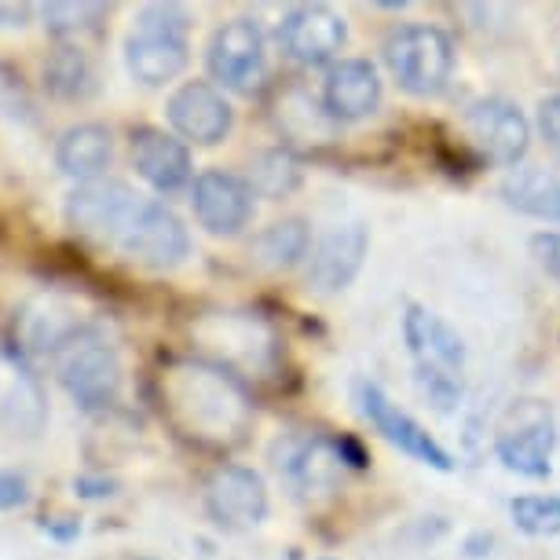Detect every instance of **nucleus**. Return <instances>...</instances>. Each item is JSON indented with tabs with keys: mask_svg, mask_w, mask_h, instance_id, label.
<instances>
[{
	"mask_svg": "<svg viewBox=\"0 0 560 560\" xmlns=\"http://www.w3.org/2000/svg\"><path fill=\"white\" fill-rule=\"evenodd\" d=\"M168 407L191 436L228 440L246 425L249 404L228 374L209 366H176L168 374Z\"/></svg>",
	"mask_w": 560,
	"mask_h": 560,
	"instance_id": "obj_1",
	"label": "nucleus"
},
{
	"mask_svg": "<svg viewBox=\"0 0 560 560\" xmlns=\"http://www.w3.org/2000/svg\"><path fill=\"white\" fill-rule=\"evenodd\" d=\"M191 15L179 4H147L136 15V30L125 40V62L143 84L176 81L191 59Z\"/></svg>",
	"mask_w": 560,
	"mask_h": 560,
	"instance_id": "obj_2",
	"label": "nucleus"
},
{
	"mask_svg": "<svg viewBox=\"0 0 560 560\" xmlns=\"http://www.w3.org/2000/svg\"><path fill=\"white\" fill-rule=\"evenodd\" d=\"M59 385L73 396L81 410L110 407L121 393V363L107 337L92 326H73L51 352Z\"/></svg>",
	"mask_w": 560,
	"mask_h": 560,
	"instance_id": "obj_3",
	"label": "nucleus"
},
{
	"mask_svg": "<svg viewBox=\"0 0 560 560\" xmlns=\"http://www.w3.org/2000/svg\"><path fill=\"white\" fill-rule=\"evenodd\" d=\"M385 62L410 96H436L454 70V40L440 26H404L388 37Z\"/></svg>",
	"mask_w": 560,
	"mask_h": 560,
	"instance_id": "obj_4",
	"label": "nucleus"
},
{
	"mask_svg": "<svg viewBox=\"0 0 560 560\" xmlns=\"http://www.w3.org/2000/svg\"><path fill=\"white\" fill-rule=\"evenodd\" d=\"M557 447V418L553 410L538 399H524L510 410L502 421L499 436H494V454L510 472L542 480L549 477V458Z\"/></svg>",
	"mask_w": 560,
	"mask_h": 560,
	"instance_id": "obj_5",
	"label": "nucleus"
},
{
	"mask_svg": "<svg viewBox=\"0 0 560 560\" xmlns=\"http://www.w3.org/2000/svg\"><path fill=\"white\" fill-rule=\"evenodd\" d=\"M140 209V195L125 179L100 176L89 184H78L67 198V228L92 242H118L129 228L132 213Z\"/></svg>",
	"mask_w": 560,
	"mask_h": 560,
	"instance_id": "obj_6",
	"label": "nucleus"
},
{
	"mask_svg": "<svg viewBox=\"0 0 560 560\" xmlns=\"http://www.w3.org/2000/svg\"><path fill=\"white\" fill-rule=\"evenodd\" d=\"M118 249L129 260L143 264V268L168 271L176 264L187 260L191 253V235H187L184 220L162 202H140V209L132 213L129 228L118 238Z\"/></svg>",
	"mask_w": 560,
	"mask_h": 560,
	"instance_id": "obj_7",
	"label": "nucleus"
},
{
	"mask_svg": "<svg viewBox=\"0 0 560 560\" xmlns=\"http://www.w3.org/2000/svg\"><path fill=\"white\" fill-rule=\"evenodd\" d=\"M359 407H363V415H366L370 425L382 432V436L393 443V447L404 451L407 458H415L421 465H432V469H440V472L454 469L451 454L429 436L421 421H415L404 407L393 404V399L382 393V385H374V382L359 385Z\"/></svg>",
	"mask_w": 560,
	"mask_h": 560,
	"instance_id": "obj_8",
	"label": "nucleus"
},
{
	"mask_svg": "<svg viewBox=\"0 0 560 560\" xmlns=\"http://www.w3.org/2000/svg\"><path fill=\"white\" fill-rule=\"evenodd\" d=\"M168 125L176 129V136L202 147H217L220 140H228L231 125H235V110L224 100V92L213 89L209 81H187L168 96L165 103Z\"/></svg>",
	"mask_w": 560,
	"mask_h": 560,
	"instance_id": "obj_9",
	"label": "nucleus"
},
{
	"mask_svg": "<svg viewBox=\"0 0 560 560\" xmlns=\"http://www.w3.org/2000/svg\"><path fill=\"white\" fill-rule=\"evenodd\" d=\"M209 73L224 89L249 92L264 78V34L253 19H231L213 34L206 48Z\"/></svg>",
	"mask_w": 560,
	"mask_h": 560,
	"instance_id": "obj_10",
	"label": "nucleus"
},
{
	"mask_svg": "<svg viewBox=\"0 0 560 560\" xmlns=\"http://www.w3.org/2000/svg\"><path fill=\"white\" fill-rule=\"evenodd\" d=\"M279 40L287 56L301 67H323V62L337 59L348 45L345 19L323 4H301L287 12L279 26Z\"/></svg>",
	"mask_w": 560,
	"mask_h": 560,
	"instance_id": "obj_11",
	"label": "nucleus"
},
{
	"mask_svg": "<svg viewBox=\"0 0 560 560\" xmlns=\"http://www.w3.org/2000/svg\"><path fill=\"white\" fill-rule=\"evenodd\" d=\"M48 421V399L26 359L0 348V429L8 436H37Z\"/></svg>",
	"mask_w": 560,
	"mask_h": 560,
	"instance_id": "obj_12",
	"label": "nucleus"
},
{
	"mask_svg": "<svg viewBox=\"0 0 560 560\" xmlns=\"http://www.w3.org/2000/svg\"><path fill=\"white\" fill-rule=\"evenodd\" d=\"M195 220L209 235H238L253 220V187L224 168H206L191 191Z\"/></svg>",
	"mask_w": 560,
	"mask_h": 560,
	"instance_id": "obj_13",
	"label": "nucleus"
},
{
	"mask_svg": "<svg viewBox=\"0 0 560 560\" xmlns=\"http://www.w3.org/2000/svg\"><path fill=\"white\" fill-rule=\"evenodd\" d=\"M465 129H469L472 143L480 147V154L502 168L516 165L527 154V147H532V125H527L524 110L505 100L477 103L469 110V118H465Z\"/></svg>",
	"mask_w": 560,
	"mask_h": 560,
	"instance_id": "obj_14",
	"label": "nucleus"
},
{
	"mask_svg": "<svg viewBox=\"0 0 560 560\" xmlns=\"http://www.w3.org/2000/svg\"><path fill=\"white\" fill-rule=\"evenodd\" d=\"M206 510L224 527H257L268 516V488L249 465H220L206 483Z\"/></svg>",
	"mask_w": 560,
	"mask_h": 560,
	"instance_id": "obj_15",
	"label": "nucleus"
},
{
	"mask_svg": "<svg viewBox=\"0 0 560 560\" xmlns=\"http://www.w3.org/2000/svg\"><path fill=\"white\" fill-rule=\"evenodd\" d=\"M370 235L363 224L334 228L312 246L308 257V287L315 293H341L355 282L359 268L366 260Z\"/></svg>",
	"mask_w": 560,
	"mask_h": 560,
	"instance_id": "obj_16",
	"label": "nucleus"
},
{
	"mask_svg": "<svg viewBox=\"0 0 560 560\" xmlns=\"http://www.w3.org/2000/svg\"><path fill=\"white\" fill-rule=\"evenodd\" d=\"M404 341L415 355L418 370H440V374L462 377L465 366V341L447 319H440L436 312L410 304L404 315Z\"/></svg>",
	"mask_w": 560,
	"mask_h": 560,
	"instance_id": "obj_17",
	"label": "nucleus"
},
{
	"mask_svg": "<svg viewBox=\"0 0 560 560\" xmlns=\"http://www.w3.org/2000/svg\"><path fill=\"white\" fill-rule=\"evenodd\" d=\"M382 107V78L374 62L341 59L334 62L323 84V110L334 121H363Z\"/></svg>",
	"mask_w": 560,
	"mask_h": 560,
	"instance_id": "obj_18",
	"label": "nucleus"
},
{
	"mask_svg": "<svg viewBox=\"0 0 560 560\" xmlns=\"http://www.w3.org/2000/svg\"><path fill=\"white\" fill-rule=\"evenodd\" d=\"M132 165L162 195H176L179 187L191 184V151L184 140L162 129L132 132Z\"/></svg>",
	"mask_w": 560,
	"mask_h": 560,
	"instance_id": "obj_19",
	"label": "nucleus"
},
{
	"mask_svg": "<svg viewBox=\"0 0 560 560\" xmlns=\"http://www.w3.org/2000/svg\"><path fill=\"white\" fill-rule=\"evenodd\" d=\"M110 162H114V140H110L107 125H96V121L73 125L56 143V165L67 176L81 179V184L100 179L110 168Z\"/></svg>",
	"mask_w": 560,
	"mask_h": 560,
	"instance_id": "obj_20",
	"label": "nucleus"
},
{
	"mask_svg": "<svg viewBox=\"0 0 560 560\" xmlns=\"http://www.w3.org/2000/svg\"><path fill=\"white\" fill-rule=\"evenodd\" d=\"M502 198L516 213L560 224V176L546 168H516L502 179Z\"/></svg>",
	"mask_w": 560,
	"mask_h": 560,
	"instance_id": "obj_21",
	"label": "nucleus"
},
{
	"mask_svg": "<svg viewBox=\"0 0 560 560\" xmlns=\"http://www.w3.org/2000/svg\"><path fill=\"white\" fill-rule=\"evenodd\" d=\"M308 246H312V235H308V224L298 217L290 220H275L271 228H264L257 238H253V260L268 271H287L293 264H301L308 257Z\"/></svg>",
	"mask_w": 560,
	"mask_h": 560,
	"instance_id": "obj_22",
	"label": "nucleus"
},
{
	"mask_svg": "<svg viewBox=\"0 0 560 560\" xmlns=\"http://www.w3.org/2000/svg\"><path fill=\"white\" fill-rule=\"evenodd\" d=\"M45 92L62 103H81L96 92V70L89 56L73 45H59L45 59Z\"/></svg>",
	"mask_w": 560,
	"mask_h": 560,
	"instance_id": "obj_23",
	"label": "nucleus"
},
{
	"mask_svg": "<svg viewBox=\"0 0 560 560\" xmlns=\"http://www.w3.org/2000/svg\"><path fill=\"white\" fill-rule=\"evenodd\" d=\"M301 184V165L290 151H260L249 162V187L260 198H282Z\"/></svg>",
	"mask_w": 560,
	"mask_h": 560,
	"instance_id": "obj_24",
	"label": "nucleus"
},
{
	"mask_svg": "<svg viewBox=\"0 0 560 560\" xmlns=\"http://www.w3.org/2000/svg\"><path fill=\"white\" fill-rule=\"evenodd\" d=\"M510 513L527 535H560V494H521L510 502Z\"/></svg>",
	"mask_w": 560,
	"mask_h": 560,
	"instance_id": "obj_25",
	"label": "nucleus"
},
{
	"mask_svg": "<svg viewBox=\"0 0 560 560\" xmlns=\"http://www.w3.org/2000/svg\"><path fill=\"white\" fill-rule=\"evenodd\" d=\"M45 15L48 34L56 37H73V34H89L107 19V4H70V0H56V4L40 8Z\"/></svg>",
	"mask_w": 560,
	"mask_h": 560,
	"instance_id": "obj_26",
	"label": "nucleus"
},
{
	"mask_svg": "<svg viewBox=\"0 0 560 560\" xmlns=\"http://www.w3.org/2000/svg\"><path fill=\"white\" fill-rule=\"evenodd\" d=\"M532 253H535L538 268H542L560 287V231H542V235H535Z\"/></svg>",
	"mask_w": 560,
	"mask_h": 560,
	"instance_id": "obj_27",
	"label": "nucleus"
},
{
	"mask_svg": "<svg viewBox=\"0 0 560 560\" xmlns=\"http://www.w3.org/2000/svg\"><path fill=\"white\" fill-rule=\"evenodd\" d=\"M538 129H542L546 147L560 158V96H549L538 110Z\"/></svg>",
	"mask_w": 560,
	"mask_h": 560,
	"instance_id": "obj_28",
	"label": "nucleus"
},
{
	"mask_svg": "<svg viewBox=\"0 0 560 560\" xmlns=\"http://www.w3.org/2000/svg\"><path fill=\"white\" fill-rule=\"evenodd\" d=\"M30 502V488L26 477L19 472H0V510H19V505Z\"/></svg>",
	"mask_w": 560,
	"mask_h": 560,
	"instance_id": "obj_29",
	"label": "nucleus"
},
{
	"mask_svg": "<svg viewBox=\"0 0 560 560\" xmlns=\"http://www.w3.org/2000/svg\"><path fill=\"white\" fill-rule=\"evenodd\" d=\"M73 491H78L81 499H107V494H114V480L78 477V480H73Z\"/></svg>",
	"mask_w": 560,
	"mask_h": 560,
	"instance_id": "obj_30",
	"label": "nucleus"
},
{
	"mask_svg": "<svg viewBox=\"0 0 560 560\" xmlns=\"http://www.w3.org/2000/svg\"><path fill=\"white\" fill-rule=\"evenodd\" d=\"M334 443H337V454H341L345 465H352V469H366V451L359 447L352 436H341V440H334Z\"/></svg>",
	"mask_w": 560,
	"mask_h": 560,
	"instance_id": "obj_31",
	"label": "nucleus"
},
{
	"mask_svg": "<svg viewBox=\"0 0 560 560\" xmlns=\"http://www.w3.org/2000/svg\"><path fill=\"white\" fill-rule=\"evenodd\" d=\"M30 15H34V8H30V4H0V26H19V30H23L30 23Z\"/></svg>",
	"mask_w": 560,
	"mask_h": 560,
	"instance_id": "obj_32",
	"label": "nucleus"
},
{
	"mask_svg": "<svg viewBox=\"0 0 560 560\" xmlns=\"http://www.w3.org/2000/svg\"><path fill=\"white\" fill-rule=\"evenodd\" d=\"M45 532L51 535V538H59V542H70V538H78V532H81V527H78V521H67V524H45Z\"/></svg>",
	"mask_w": 560,
	"mask_h": 560,
	"instance_id": "obj_33",
	"label": "nucleus"
}]
</instances>
